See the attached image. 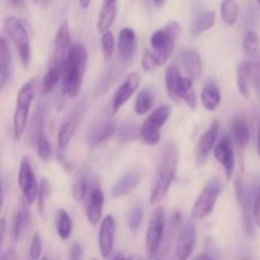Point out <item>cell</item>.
<instances>
[{
    "label": "cell",
    "instance_id": "6da1fadb",
    "mask_svg": "<svg viewBox=\"0 0 260 260\" xmlns=\"http://www.w3.org/2000/svg\"><path fill=\"white\" fill-rule=\"evenodd\" d=\"M179 33V23L169 22L150 36V48L145 50L141 62L145 71L149 73L167 62L174 51Z\"/></svg>",
    "mask_w": 260,
    "mask_h": 260
},
{
    "label": "cell",
    "instance_id": "7a4b0ae2",
    "mask_svg": "<svg viewBox=\"0 0 260 260\" xmlns=\"http://www.w3.org/2000/svg\"><path fill=\"white\" fill-rule=\"evenodd\" d=\"M88 63V51L83 43H73L63 58V70L61 86L65 95L76 98L83 86Z\"/></svg>",
    "mask_w": 260,
    "mask_h": 260
},
{
    "label": "cell",
    "instance_id": "3957f363",
    "mask_svg": "<svg viewBox=\"0 0 260 260\" xmlns=\"http://www.w3.org/2000/svg\"><path fill=\"white\" fill-rule=\"evenodd\" d=\"M178 168V146L175 142H168L160 152V160L155 174L154 184L150 190V203L156 205L168 194L175 179Z\"/></svg>",
    "mask_w": 260,
    "mask_h": 260
},
{
    "label": "cell",
    "instance_id": "277c9868",
    "mask_svg": "<svg viewBox=\"0 0 260 260\" xmlns=\"http://www.w3.org/2000/svg\"><path fill=\"white\" fill-rule=\"evenodd\" d=\"M168 94L172 99H180L184 102L192 111L197 109V96H196L193 79L189 76L180 75V69L177 65H172L165 73Z\"/></svg>",
    "mask_w": 260,
    "mask_h": 260
},
{
    "label": "cell",
    "instance_id": "5b68a950",
    "mask_svg": "<svg viewBox=\"0 0 260 260\" xmlns=\"http://www.w3.org/2000/svg\"><path fill=\"white\" fill-rule=\"evenodd\" d=\"M37 85V79H32V80H28L18 91L14 116H13V134H14L15 140H19L24 134L28 119H29L30 104L36 96Z\"/></svg>",
    "mask_w": 260,
    "mask_h": 260
},
{
    "label": "cell",
    "instance_id": "8992f818",
    "mask_svg": "<svg viewBox=\"0 0 260 260\" xmlns=\"http://www.w3.org/2000/svg\"><path fill=\"white\" fill-rule=\"evenodd\" d=\"M4 30L14 45L18 58L20 60L22 65L27 68L28 63L30 62L32 53H30L29 36H28L25 27L18 18L9 15L4 19Z\"/></svg>",
    "mask_w": 260,
    "mask_h": 260
},
{
    "label": "cell",
    "instance_id": "52a82bcc",
    "mask_svg": "<svg viewBox=\"0 0 260 260\" xmlns=\"http://www.w3.org/2000/svg\"><path fill=\"white\" fill-rule=\"evenodd\" d=\"M222 192V183L218 179H211L201 190L192 207L190 217L192 220H205L213 212L218 197Z\"/></svg>",
    "mask_w": 260,
    "mask_h": 260
},
{
    "label": "cell",
    "instance_id": "ba28073f",
    "mask_svg": "<svg viewBox=\"0 0 260 260\" xmlns=\"http://www.w3.org/2000/svg\"><path fill=\"white\" fill-rule=\"evenodd\" d=\"M172 114V107L162 104L154 109L140 128V140L149 146H155L160 142V132Z\"/></svg>",
    "mask_w": 260,
    "mask_h": 260
},
{
    "label": "cell",
    "instance_id": "9c48e42d",
    "mask_svg": "<svg viewBox=\"0 0 260 260\" xmlns=\"http://www.w3.org/2000/svg\"><path fill=\"white\" fill-rule=\"evenodd\" d=\"M235 194L241 208V216H243V223L246 235L249 238H254L255 236V228H254L255 222H254L253 216L254 189L249 187L245 180L238 178L235 182Z\"/></svg>",
    "mask_w": 260,
    "mask_h": 260
},
{
    "label": "cell",
    "instance_id": "30bf717a",
    "mask_svg": "<svg viewBox=\"0 0 260 260\" xmlns=\"http://www.w3.org/2000/svg\"><path fill=\"white\" fill-rule=\"evenodd\" d=\"M167 213L162 206L155 208L150 218L146 231V254L147 258H151L159 250L167 231Z\"/></svg>",
    "mask_w": 260,
    "mask_h": 260
},
{
    "label": "cell",
    "instance_id": "8fae6325",
    "mask_svg": "<svg viewBox=\"0 0 260 260\" xmlns=\"http://www.w3.org/2000/svg\"><path fill=\"white\" fill-rule=\"evenodd\" d=\"M18 185L22 190L23 201L27 205H33L38 196L40 185L37 183V178H36L32 162L27 156L23 157L19 170H18Z\"/></svg>",
    "mask_w": 260,
    "mask_h": 260
},
{
    "label": "cell",
    "instance_id": "7c38bea8",
    "mask_svg": "<svg viewBox=\"0 0 260 260\" xmlns=\"http://www.w3.org/2000/svg\"><path fill=\"white\" fill-rule=\"evenodd\" d=\"M197 243V230L193 221H185L180 226L175 243V258L178 260H188L192 255Z\"/></svg>",
    "mask_w": 260,
    "mask_h": 260
},
{
    "label": "cell",
    "instance_id": "4fadbf2b",
    "mask_svg": "<svg viewBox=\"0 0 260 260\" xmlns=\"http://www.w3.org/2000/svg\"><path fill=\"white\" fill-rule=\"evenodd\" d=\"M213 156L222 165L225 170L226 179L231 180L235 172V152H234L233 137L230 135H223L213 149Z\"/></svg>",
    "mask_w": 260,
    "mask_h": 260
},
{
    "label": "cell",
    "instance_id": "5bb4252c",
    "mask_svg": "<svg viewBox=\"0 0 260 260\" xmlns=\"http://www.w3.org/2000/svg\"><path fill=\"white\" fill-rule=\"evenodd\" d=\"M104 210V193L102 188L99 187L98 182H93L90 185L88 194V201H86L85 213L86 218L90 222V225L96 226L102 222V216H103Z\"/></svg>",
    "mask_w": 260,
    "mask_h": 260
},
{
    "label": "cell",
    "instance_id": "9a60e30c",
    "mask_svg": "<svg viewBox=\"0 0 260 260\" xmlns=\"http://www.w3.org/2000/svg\"><path fill=\"white\" fill-rule=\"evenodd\" d=\"M140 74L139 73H131L123 83L118 86V89L114 93L113 99H112V114H116L127 102L129 101L132 95L136 93V90L140 86Z\"/></svg>",
    "mask_w": 260,
    "mask_h": 260
},
{
    "label": "cell",
    "instance_id": "2e32d148",
    "mask_svg": "<svg viewBox=\"0 0 260 260\" xmlns=\"http://www.w3.org/2000/svg\"><path fill=\"white\" fill-rule=\"evenodd\" d=\"M116 229V221L113 216L108 215L102 220L98 233V248L103 258H108L113 251Z\"/></svg>",
    "mask_w": 260,
    "mask_h": 260
},
{
    "label": "cell",
    "instance_id": "e0dca14e",
    "mask_svg": "<svg viewBox=\"0 0 260 260\" xmlns=\"http://www.w3.org/2000/svg\"><path fill=\"white\" fill-rule=\"evenodd\" d=\"M84 112V106L79 104L75 109L73 111V113L62 122V124L60 126L57 132V149L60 151L68 147V145L70 144V141L73 140L74 135H75L76 129H78L79 122H80V117L83 116Z\"/></svg>",
    "mask_w": 260,
    "mask_h": 260
},
{
    "label": "cell",
    "instance_id": "ac0fdd59",
    "mask_svg": "<svg viewBox=\"0 0 260 260\" xmlns=\"http://www.w3.org/2000/svg\"><path fill=\"white\" fill-rule=\"evenodd\" d=\"M218 131H220V126H218L217 121H213L207 128V131L201 136L200 141H198L197 150H196V160L200 167H202L206 161H207L208 156H210L211 151L215 149L216 144H217V136Z\"/></svg>",
    "mask_w": 260,
    "mask_h": 260
},
{
    "label": "cell",
    "instance_id": "d6986e66",
    "mask_svg": "<svg viewBox=\"0 0 260 260\" xmlns=\"http://www.w3.org/2000/svg\"><path fill=\"white\" fill-rule=\"evenodd\" d=\"M137 48L136 32L132 28L124 27L119 30L118 41H117V50L119 58L124 63H128L134 58Z\"/></svg>",
    "mask_w": 260,
    "mask_h": 260
},
{
    "label": "cell",
    "instance_id": "ffe728a7",
    "mask_svg": "<svg viewBox=\"0 0 260 260\" xmlns=\"http://www.w3.org/2000/svg\"><path fill=\"white\" fill-rule=\"evenodd\" d=\"M63 58H65V55H57V53L53 55L52 63L47 69L42 79V85H41L42 94L51 93L61 81L63 70Z\"/></svg>",
    "mask_w": 260,
    "mask_h": 260
},
{
    "label": "cell",
    "instance_id": "44dd1931",
    "mask_svg": "<svg viewBox=\"0 0 260 260\" xmlns=\"http://www.w3.org/2000/svg\"><path fill=\"white\" fill-rule=\"evenodd\" d=\"M141 182V174L137 170H129L124 173L118 180L113 184L111 189V196L113 198H121L128 196L129 193L136 189L137 185Z\"/></svg>",
    "mask_w": 260,
    "mask_h": 260
},
{
    "label": "cell",
    "instance_id": "7402d4cb",
    "mask_svg": "<svg viewBox=\"0 0 260 260\" xmlns=\"http://www.w3.org/2000/svg\"><path fill=\"white\" fill-rule=\"evenodd\" d=\"M179 62L183 70L188 74L189 78L197 80L202 75V61H201L200 53L192 48H185L179 52Z\"/></svg>",
    "mask_w": 260,
    "mask_h": 260
},
{
    "label": "cell",
    "instance_id": "603a6c76",
    "mask_svg": "<svg viewBox=\"0 0 260 260\" xmlns=\"http://www.w3.org/2000/svg\"><path fill=\"white\" fill-rule=\"evenodd\" d=\"M114 132H116V124L113 121L106 119V121L98 122L89 129L88 137H86L88 144L90 146H98L111 139Z\"/></svg>",
    "mask_w": 260,
    "mask_h": 260
},
{
    "label": "cell",
    "instance_id": "cb8c5ba5",
    "mask_svg": "<svg viewBox=\"0 0 260 260\" xmlns=\"http://www.w3.org/2000/svg\"><path fill=\"white\" fill-rule=\"evenodd\" d=\"M236 83H238V90L243 98L248 99L251 93V85H253V63L251 61L245 60L240 62L236 70Z\"/></svg>",
    "mask_w": 260,
    "mask_h": 260
},
{
    "label": "cell",
    "instance_id": "d4e9b609",
    "mask_svg": "<svg viewBox=\"0 0 260 260\" xmlns=\"http://www.w3.org/2000/svg\"><path fill=\"white\" fill-rule=\"evenodd\" d=\"M12 52H10L7 40L3 37L2 42H0V86H2V89H4L7 84L12 80Z\"/></svg>",
    "mask_w": 260,
    "mask_h": 260
},
{
    "label": "cell",
    "instance_id": "484cf974",
    "mask_svg": "<svg viewBox=\"0 0 260 260\" xmlns=\"http://www.w3.org/2000/svg\"><path fill=\"white\" fill-rule=\"evenodd\" d=\"M118 12V2L117 0H103V5L99 12L96 28L101 33L109 30V28L113 25L114 20L117 18Z\"/></svg>",
    "mask_w": 260,
    "mask_h": 260
},
{
    "label": "cell",
    "instance_id": "4316f807",
    "mask_svg": "<svg viewBox=\"0 0 260 260\" xmlns=\"http://www.w3.org/2000/svg\"><path fill=\"white\" fill-rule=\"evenodd\" d=\"M27 203L23 201L22 205L15 212L14 218H13V225H12V239L14 241L19 240L25 233L30 223V215H29V208H28Z\"/></svg>",
    "mask_w": 260,
    "mask_h": 260
},
{
    "label": "cell",
    "instance_id": "83f0119b",
    "mask_svg": "<svg viewBox=\"0 0 260 260\" xmlns=\"http://www.w3.org/2000/svg\"><path fill=\"white\" fill-rule=\"evenodd\" d=\"M201 102H202V106L205 107V109H207L208 112L216 111L217 107L220 106L221 91L217 84L213 80L207 81L203 86L202 93H201Z\"/></svg>",
    "mask_w": 260,
    "mask_h": 260
},
{
    "label": "cell",
    "instance_id": "f1b7e54d",
    "mask_svg": "<svg viewBox=\"0 0 260 260\" xmlns=\"http://www.w3.org/2000/svg\"><path fill=\"white\" fill-rule=\"evenodd\" d=\"M231 134H233L231 137L240 149H245L250 142V129L244 118L239 117V118L234 119L231 123Z\"/></svg>",
    "mask_w": 260,
    "mask_h": 260
},
{
    "label": "cell",
    "instance_id": "f546056e",
    "mask_svg": "<svg viewBox=\"0 0 260 260\" xmlns=\"http://www.w3.org/2000/svg\"><path fill=\"white\" fill-rule=\"evenodd\" d=\"M45 116H46V107L45 104H38L37 111L33 114V118L30 119V128L28 134V144L36 146L38 135L45 128Z\"/></svg>",
    "mask_w": 260,
    "mask_h": 260
},
{
    "label": "cell",
    "instance_id": "4dcf8cb0",
    "mask_svg": "<svg viewBox=\"0 0 260 260\" xmlns=\"http://www.w3.org/2000/svg\"><path fill=\"white\" fill-rule=\"evenodd\" d=\"M216 22V13L213 10H206V12L200 13L197 17L193 19L192 25H190V32L193 36H198L201 33L206 32L210 28L213 27Z\"/></svg>",
    "mask_w": 260,
    "mask_h": 260
},
{
    "label": "cell",
    "instance_id": "1f68e13d",
    "mask_svg": "<svg viewBox=\"0 0 260 260\" xmlns=\"http://www.w3.org/2000/svg\"><path fill=\"white\" fill-rule=\"evenodd\" d=\"M73 45L71 43V33L69 23L62 22L57 28V32L55 36V53L57 55H66L69 47Z\"/></svg>",
    "mask_w": 260,
    "mask_h": 260
},
{
    "label": "cell",
    "instance_id": "d6a6232c",
    "mask_svg": "<svg viewBox=\"0 0 260 260\" xmlns=\"http://www.w3.org/2000/svg\"><path fill=\"white\" fill-rule=\"evenodd\" d=\"M56 231L61 240H68L73 233V220L63 208H58L55 215Z\"/></svg>",
    "mask_w": 260,
    "mask_h": 260
},
{
    "label": "cell",
    "instance_id": "836d02e7",
    "mask_svg": "<svg viewBox=\"0 0 260 260\" xmlns=\"http://www.w3.org/2000/svg\"><path fill=\"white\" fill-rule=\"evenodd\" d=\"M90 183H89V175L86 172H79L76 175L75 180L71 187V194L76 202H81L85 200L89 194V189H90Z\"/></svg>",
    "mask_w": 260,
    "mask_h": 260
},
{
    "label": "cell",
    "instance_id": "e575fe53",
    "mask_svg": "<svg viewBox=\"0 0 260 260\" xmlns=\"http://www.w3.org/2000/svg\"><path fill=\"white\" fill-rule=\"evenodd\" d=\"M155 103V93L154 90L149 88L141 89L137 94L136 102H135V112L137 116H144L151 109Z\"/></svg>",
    "mask_w": 260,
    "mask_h": 260
},
{
    "label": "cell",
    "instance_id": "d590c367",
    "mask_svg": "<svg viewBox=\"0 0 260 260\" xmlns=\"http://www.w3.org/2000/svg\"><path fill=\"white\" fill-rule=\"evenodd\" d=\"M221 18L228 25L236 24L239 19V3L238 0H222L220 7Z\"/></svg>",
    "mask_w": 260,
    "mask_h": 260
},
{
    "label": "cell",
    "instance_id": "8d00e7d4",
    "mask_svg": "<svg viewBox=\"0 0 260 260\" xmlns=\"http://www.w3.org/2000/svg\"><path fill=\"white\" fill-rule=\"evenodd\" d=\"M243 51L248 56L249 60H253L254 57H256L260 53L259 36L254 30H248L245 36H244Z\"/></svg>",
    "mask_w": 260,
    "mask_h": 260
},
{
    "label": "cell",
    "instance_id": "74e56055",
    "mask_svg": "<svg viewBox=\"0 0 260 260\" xmlns=\"http://www.w3.org/2000/svg\"><path fill=\"white\" fill-rule=\"evenodd\" d=\"M36 149H37L38 157H40L41 160H43V161H48V160L51 159V156H52V145H51L47 136H46L45 128H43L42 131L40 132V135H38L37 142H36Z\"/></svg>",
    "mask_w": 260,
    "mask_h": 260
},
{
    "label": "cell",
    "instance_id": "f35d334b",
    "mask_svg": "<svg viewBox=\"0 0 260 260\" xmlns=\"http://www.w3.org/2000/svg\"><path fill=\"white\" fill-rule=\"evenodd\" d=\"M142 218H144V206L140 202H135L129 210L127 216V223L131 231H137L141 226Z\"/></svg>",
    "mask_w": 260,
    "mask_h": 260
},
{
    "label": "cell",
    "instance_id": "ab89813d",
    "mask_svg": "<svg viewBox=\"0 0 260 260\" xmlns=\"http://www.w3.org/2000/svg\"><path fill=\"white\" fill-rule=\"evenodd\" d=\"M118 136L122 142H132L140 139V128L134 122H123L118 129Z\"/></svg>",
    "mask_w": 260,
    "mask_h": 260
},
{
    "label": "cell",
    "instance_id": "60d3db41",
    "mask_svg": "<svg viewBox=\"0 0 260 260\" xmlns=\"http://www.w3.org/2000/svg\"><path fill=\"white\" fill-rule=\"evenodd\" d=\"M43 250V239L42 235L36 233L33 235L32 241H30L29 249H28V256L27 260H40L41 254Z\"/></svg>",
    "mask_w": 260,
    "mask_h": 260
},
{
    "label": "cell",
    "instance_id": "b9f144b4",
    "mask_svg": "<svg viewBox=\"0 0 260 260\" xmlns=\"http://www.w3.org/2000/svg\"><path fill=\"white\" fill-rule=\"evenodd\" d=\"M101 43H102V51H103V55L107 60L113 56L114 52V36L111 30H106V32L102 33V38H101Z\"/></svg>",
    "mask_w": 260,
    "mask_h": 260
},
{
    "label": "cell",
    "instance_id": "7bdbcfd3",
    "mask_svg": "<svg viewBox=\"0 0 260 260\" xmlns=\"http://www.w3.org/2000/svg\"><path fill=\"white\" fill-rule=\"evenodd\" d=\"M50 184L46 179L41 180L40 188H38V211L41 215H45V208H46V200L50 196Z\"/></svg>",
    "mask_w": 260,
    "mask_h": 260
},
{
    "label": "cell",
    "instance_id": "ee69618b",
    "mask_svg": "<svg viewBox=\"0 0 260 260\" xmlns=\"http://www.w3.org/2000/svg\"><path fill=\"white\" fill-rule=\"evenodd\" d=\"M253 216L255 226L260 230V184L254 187V203H253Z\"/></svg>",
    "mask_w": 260,
    "mask_h": 260
},
{
    "label": "cell",
    "instance_id": "f6af8a7d",
    "mask_svg": "<svg viewBox=\"0 0 260 260\" xmlns=\"http://www.w3.org/2000/svg\"><path fill=\"white\" fill-rule=\"evenodd\" d=\"M250 61L253 63V85L260 96V53Z\"/></svg>",
    "mask_w": 260,
    "mask_h": 260
},
{
    "label": "cell",
    "instance_id": "bcb514c9",
    "mask_svg": "<svg viewBox=\"0 0 260 260\" xmlns=\"http://www.w3.org/2000/svg\"><path fill=\"white\" fill-rule=\"evenodd\" d=\"M83 246L79 243H74L70 251H69V260H83Z\"/></svg>",
    "mask_w": 260,
    "mask_h": 260
},
{
    "label": "cell",
    "instance_id": "7dc6e473",
    "mask_svg": "<svg viewBox=\"0 0 260 260\" xmlns=\"http://www.w3.org/2000/svg\"><path fill=\"white\" fill-rule=\"evenodd\" d=\"M256 151H258V155L260 157V118L258 121V127H256Z\"/></svg>",
    "mask_w": 260,
    "mask_h": 260
},
{
    "label": "cell",
    "instance_id": "c3c4849f",
    "mask_svg": "<svg viewBox=\"0 0 260 260\" xmlns=\"http://www.w3.org/2000/svg\"><path fill=\"white\" fill-rule=\"evenodd\" d=\"M193 260H213L211 258L208 254H200V255H197L196 258H193Z\"/></svg>",
    "mask_w": 260,
    "mask_h": 260
},
{
    "label": "cell",
    "instance_id": "681fc988",
    "mask_svg": "<svg viewBox=\"0 0 260 260\" xmlns=\"http://www.w3.org/2000/svg\"><path fill=\"white\" fill-rule=\"evenodd\" d=\"M9 3L13 5V7L19 8V7H22L23 3H24V0H9Z\"/></svg>",
    "mask_w": 260,
    "mask_h": 260
},
{
    "label": "cell",
    "instance_id": "f907efd6",
    "mask_svg": "<svg viewBox=\"0 0 260 260\" xmlns=\"http://www.w3.org/2000/svg\"><path fill=\"white\" fill-rule=\"evenodd\" d=\"M79 4L83 9H88L89 5H90V0H79Z\"/></svg>",
    "mask_w": 260,
    "mask_h": 260
},
{
    "label": "cell",
    "instance_id": "816d5d0a",
    "mask_svg": "<svg viewBox=\"0 0 260 260\" xmlns=\"http://www.w3.org/2000/svg\"><path fill=\"white\" fill-rule=\"evenodd\" d=\"M10 256H12V250L4 251L2 255V260H10Z\"/></svg>",
    "mask_w": 260,
    "mask_h": 260
},
{
    "label": "cell",
    "instance_id": "f5cc1de1",
    "mask_svg": "<svg viewBox=\"0 0 260 260\" xmlns=\"http://www.w3.org/2000/svg\"><path fill=\"white\" fill-rule=\"evenodd\" d=\"M152 2H154V4L156 5L157 8H162L165 5V2H167V0H152Z\"/></svg>",
    "mask_w": 260,
    "mask_h": 260
},
{
    "label": "cell",
    "instance_id": "db71d44e",
    "mask_svg": "<svg viewBox=\"0 0 260 260\" xmlns=\"http://www.w3.org/2000/svg\"><path fill=\"white\" fill-rule=\"evenodd\" d=\"M112 260H128V259H127L126 256L123 255V254H121V253H117L116 255L113 256V259H112Z\"/></svg>",
    "mask_w": 260,
    "mask_h": 260
},
{
    "label": "cell",
    "instance_id": "11a10c76",
    "mask_svg": "<svg viewBox=\"0 0 260 260\" xmlns=\"http://www.w3.org/2000/svg\"><path fill=\"white\" fill-rule=\"evenodd\" d=\"M4 238H5V220L3 218L2 220V243L4 241Z\"/></svg>",
    "mask_w": 260,
    "mask_h": 260
},
{
    "label": "cell",
    "instance_id": "9f6ffc18",
    "mask_svg": "<svg viewBox=\"0 0 260 260\" xmlns=\"http://www.w3.org/2000/svg\"><path fill=\"white\" fill-rule=\"evenodd\" d=\"M128 260H144V259L140 258L139 255H134V256H131V258H129Z\"/></svg>",
    "mask_w": 260,
    "mask_h": 260
},
{
    "label": "cell",
    "instance_id": "6f0895ef",
    "mask_svg": "<svg viewBox=\"0 0 260 260\" xmlns=\"http://www.w3.org/2000/svg\"><path fill=\"white\" fill-rule=\"evenodd\" d=\"M241 260H254V258H253V256H250V255H245V256H243V258H241Z\"/></svg>",
    "mask_w": 260,
    "mask_h": 260
},
{
    "label": "cell",
    "instance_id": "680465c9",
    "mask_svg": "<svg viewBox=\"0 0 260 260\" xmlns=\"http://www.w3.org/2000/svg\"><path fill=\"white\" fill-rule=\"evenodd\" d=\"M165 260H178L177 258H173V256H167V258H165Z\"/></svg>",
    "mask_w": 260,
    "mask_h": 260
},
{
    "label": "cell",
    "instance_id": "91938a15",
    "mask_svg": "<svg viewBox=\"0 0 260 260\" xmlns=\"http://www.w3.org/2000/svg\"><path fill=\"white\" fill-rule=\"evenodd\" d=\"M33 2H35V3H40L41 0H33Z\"/></svg>",
    "mask_w": 260,
    "mask_h": 260
},
{
    "label": "cell",
    "instance_id": "94428289",
    "mask_svg": "<svg viewBox=\"0 0 260 260\" xmlns=\"http://www.w3.org/2000/svg\"><path fill=\"white\" fill-rule=\"evenodd\" d=\"M41 260H48V259H47V258H42Z\"/></svg>",
    "mask_w": 260,
    "mask_h": 260
},
{
    "label": "cell",
    "instance_id": "6125c7cd",
    "mask_svg": "<svg viewBox=\"0 0 260 260\" xmlns=\"http://www.w3.org/2000/svg\"><path fill=\"white\" fill-rule=\"evenodd\" d=\"M91 260H98V259H95V258H94V259H91Z\"/></svg>",
    "mask_w": 260,
    "mask_h": 260
},
{
    "label": "cell",
    "instance_id": "be15d7a7",
    "mask_svg": "<svg viewBox=\"0 0 260 260\" xmlns=\"http://www.w3.org/2000/svg\"><path fill=\"white\" fill-rule=\"evenodd\" d=\"M256 2H258V3H260V0H256Z\"/></svg>",
    "mask_w": 260,
    "mask_h": 260
},
{
    "label": "cell",
    "instance_id": "e7e4bbea",
    "mask_svg": "<svg viewBox=\"0 0 260 260\" xmlns=\"http://www.w3.org/2000/svg\"><path fill=\"white\" fill-rule=\"evenodd\" d=\"M258 4H259V7H260V3H258Z\"/></svg>",
    "mask_w": 260,
    "mask_h": 260
}]
</instances>
